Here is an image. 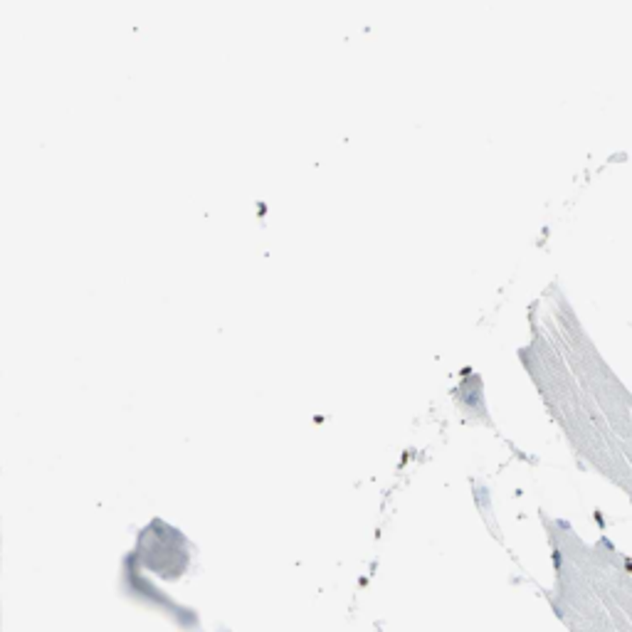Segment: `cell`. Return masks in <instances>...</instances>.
<instances>
[{
    "label": "cell",
    "mask_w": 632,
    "mask_h": 632,
    "mask_svg": "<svg viewBox=\"0 0 632 632\" xmlns=\"http://www.w3.org/2000/svg\"><path fill=\"white\" fill-rule=\"evenodd\" d=\"M531 333L521 361L551 418L575 457L632 501V393L558 287L534 309Z\"/></svg>",
    "instance_id": "6da1fadb"
},
{
    "label": "cell",
    "mask_w": 632,
    "mask_h": 632,
    "mask_svg": "<svg viewBox=\"0 0 632 632\" xmlns=\"http://www.w3.org/2000/svg\"><path fill=\"white\" fill-rule=\"evenodd\" d=\"M553 558L555 617L568 632H632V558L608 536L588 543L573 526L543 516Z\"/></svg>",
    "instance_id": "7a4b0ae2"
}]
</instances>
